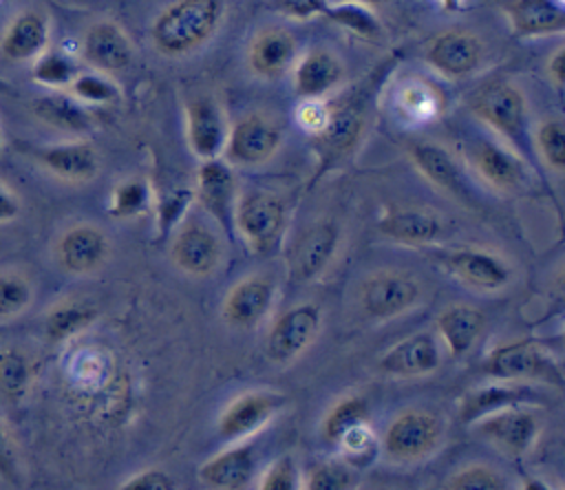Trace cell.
<instances>
[{
  "label": "cell",
  "mask_w": 565,
  "mask_h": 490,
  "mask_svg": "<svg viewBox=\"0 0 565 490\" xmlns=\"http://www.w3.org/2000/svg\"><path fill=\"white\" fill-rule=\"evenodd\" d=\"M329 0H271V9L291 20H311L322 15Z\"/></svg>",
  "instance_id": "816d5d0a"
},
{
  "label": "cell",
  "mask_w": 565,
  "mask_h": 490,
  "mask_svg": "<svg viewBox=\"0 0 565 490\" xmlns=\"http://www.w3.org/2000/svg\"><path fill=\"white\" fill-rule=\"evenodd\" d=\"M322 329V309L316 302H298L278 313L265 335V353L276 364L300 358Z\"/></svg>",
  "instance_id": "ba28073f"
},
{
  "label": "cell",
  "mask_w": 565,
  "mask_h": 490,
  "mask_svg": "<svg viewBox=\"0 0 565 490\" xmlns=\"http://www.w3.org/2000/svg\"><path fill=\"white\" fill-rule=\"evenodd\" d=\"M439 265L461 285L477 291H501L512 283V267L483 247H457L437 256Z\"/></svg>",
  "instance_id": "4fadbf2b"
},
{
  "label": "cell",
  "mask_w": 565,
  "mask_h": 490,
  "mask_svg": "<svg viewBox=\"0 0 565 490\" xmlns=\"http://www.w3.org/2000/svg\"><path fill=\"white\" fill-rule=\"evenodd\" d=\"M29 108L35 119L60 132L79 137L93 128V115L88 113V108L68 93L53 90L46 95H38L31 99Z\"/></svg>",
  "instance_id": "d6a6232c"
},
{
  "label": "cell",
  "mask_w": 565,
  "mask_h": 490,
  "mask_svg": "<svg viewBox=\"0 0 565 490\" xmlns=\"http://www.w3.org/2000/svg\"><path fill=\"white\" fill-rule=\"evenodd\" d=\"M77 73H79V66L75 57H71L66 51H60V49H46L42 55H38L31 62V79L51 90L68 88Z\"/></svg>",
  "instance_id": "74e56055"
},
{
  "label": "cell",
  "mask_w": 565,
  "mask_h": 490,
  "mask_svg": "<svg viewBox=\"0 0 565 490\" xmlns=\"http://www.w3.org/2000/svg\"><path fill=\"white\" fill-rule=\"evenodd\" d=\"M353 2H360V4H366V7H375V4H382L384 0H353Z\"/></svg>",
  "instance_id": "680465c9"
},
{
  "label": "cell",
  "mask_w": 565,
  "mask_h": 490,
  "mask_svg": "<svg viewBox=\"0 0 565 490\" xmlns=\"http://www.w3.org/2000/svg\"><path fill=\"white\" fill-rule=\"evenodd\" d=\"M256 475V450L249 441H234L199 466L205 490H245Z\"/></svg>",
  "instance_id": "484cf974"
},
{
  "label": "cell",
  "mask_w": 565,
  "mask_h": 490,
  "mask_svg": "<svg viewBox=\"0 0 565 490\" xmlns=\"http://www.w3.org/2000/svg\"><path fill=\"white\" fill-rule=\"evenodd\" d=\"M399 104L404 108V115H408L413 119H419V121H426V119H430L439 113L441 99H439V95L435 93V88L430 84L415 82V84H406L402 88Z\"/></svg>",
  "instance_id": "7dc6e473"
},
{
  "label": "cell",
  "mask_w": 565,
  "mask_h": 490,
  "mask_svg": "<svg viewBox=\"0 0 565 490\" xmlns=\"http://www.w3.org/2000/svg\"><path fill=\"white\" fill-rule=\"evenodd\" d=\"M194 205V190L192 188H174L159 196L157 201V227L159 236L166 238L172 234L181 223L188 210Z\"/></svg>",
  "instance_id": "f6af8a7d"
},
{
  "label": "cell",
  "mask_w": 565,
  "mask_h": 490,
  "mask_svg": "<svg viewBox=\"0 0 565 490\" xmlns=\"http://www.w3.org/2000/svg\"><path fill=\"white\" fill-rule=\"evenodd\" d=\"M289 223L287 201L271 190H247L238 194L234 210V234L256 256L280 249Z\"/></svg>",
  "instance_id": "3957f363"
},
{
  "label": "cell",
  "mask_w": 565,
  "mask_h": 490,
  "mask_svg": "<svg viewBox=\"0 0 565 490\" xmlns=\"http://www.w3.org/2000/svg\"><path fill=\"white\" fill-rule=\"evenodd\" d=\"M225 0H172L150 26V40L163 57H185L205 46L218 31Z\"/></svg>",
  "instance_id": "7a4b0ae2"
},
{
  "label": "cell",
  "mask_w": 565,
  "mask_h": 490,
  "mask_svg": "<svg viewBox=\"0 0 565 490\" xmlns=\"http://www.w3.org/2000/svg\"><path fill=\"white\" fill-rule=\"evenodd\" d=\"M276 283L263 274H249L234 283L221 305V318L232 329H254L271 311Z\"/></svg>",
  "instance_id": "e0dca14e"
},
{
  "label": "cell",
  "mask_w": 565,
  "mask_h": 490,
  "mask_svg": "<svg viewBox=\"0 0 565 490\" xmlns=\"http://www.w3.org/2000/svg\"><path fill=\"white\" fill-rule=\"evenodd\" d=\"M424 60L439 75L448 79H463L479 68L483 60V44L470 31L448 29L428 42Z\"/></svg>",
  "instance_id": "ffe728a7"
},
{
  "label": "cell",
  "mask_w": 565,
  "mask_h": 490,
  "mask_svg": "<svg viewBox=\"0 0 565 490\" xmlns=\"http://www.w3.org/2000/svg\"><path fill=\"white\" fill-rule=\"evenodd\" d=\"M329 113H331V104L327 99H300L296 108V121L311 137L324 128Z\"/></svg>",
  "instance_id": "681fc988"
},
{
  "label": "cell",
  "mask_w": 565,
  "mask_h": 490,
  "mask_svg": "<svg viewBox=\"0 0 565 490\" xmlns=\"http://www.w3.org/2000/svg\"><path fill=\"white\" fill-rule=\"evenodd\" d=\"M448 230L450 227L444 216H439L430 207H417V205L391 207L377 221V232L384 238L406 247L435 245L446 238Z\"/></svg>",
  "instance_id": "d6986e66"
},
{
  "label": "cell",
  "mask_w": 565,
  "mask_h": 490,
  "mask_svg": "<svg viewBox=\"0 0 565 490\" xmlns=\"http://www.w3.org/2000/svg\"><path fill=\"white\" fill-rule=\"evenodd\" d=\"M483 375L497 382H543L563 386L561 364L534 340H514L494 347L481 362Z\"/></svg>",
  "instance_id": "8992f818"
},
{
  "label": "cell",
  "mask_w": 565,
  "mask_h": 490,
  "mask_svg": "<svg viewBox=\"0 0 565 490\" xmlns=\"http://www.w3.org/2000/svg\"><path fill=\"white\" fill-rule=\"evenodd\" d=\"M475 430L510 459L527 455L539 439V417L525 406H510L472 424Z\"/></svg>",
  "instance_id": "9a60e30c"
},
{
  "label": "cell",
  "mask_w": 565,
  "mask_h": 490,
  "mask_svg": "<svg viewBox=\"0 0 565 490\" xmlns=\"http://www.w3.org/2000/svg\"><path fill=\"white\" fill-rule=\"evenodd\" d=\"M97 320V309L86 300L64 298L44 316V333L51 342H64L86 331Z\"/></svg>",
  "instance_id": "e575fe53"
},
{
  "label": "cell",
  "mask_w": 565,
  "mask_h": 490,
  "mask_svg": "<svg viewBox=\"0 0 565 490\" xmlns=\"http://www.w3.org/2000/svg\"><path fill=\"white\" fill-rule=\"evenodd\" d=\"M256 490H302V470L291 455L274 459L260 475Z\"/></svg>",
  "instance_id": "c3c4849f"
},
{
  "label": "cell",
  "mask_w": 565,
  "mask_h": 490,
  "mask_svg": "<svg viewBox=\"0 0 565 490\" xmlns=\"http://www.w3.org/2000/svg\"><path fill=\"white\" fill-rule=\"evenodd\" d=\"M51 22L38 9L18 11L0 35V57L11 64L33 62L49 49Z\"/></svg>",
  "instance_id": "d4e9b609"
},
{
  "label": "cell",
  "mask_w": 565,
  "mask_h": 490,
  "mask_svg": "<svg viewBox=\"0 0 565 490\" xmlns=\"http://www.w3.org/2000/svg\"><path fill=\"white\" fill-rule=\"evenodd\" d=\"M532 143L550 170H565V126L558 117L543 119L534 130Z\"/></svg>",
  "instance_id": "7bdbcfd3"
},
{
  "label": "cell",
  "mask_w": 565,
  "mask_h": 490,
  "mask_svg": "<svg viewBox=\"0 0 565 490\" xmlns=\"http://www.w3.org/2000/svg\"><path fill=\"white\" fill-rule=\"evenodd\" d=\"M2 148H4V137H2V128H0V152H2Z\"/></svg>",
  "instance_id": "91938a15"
},
{
  "label": "cell",
  "mask_w": 565,
  "mask_h": 490,
  "mask_svg": "<svg viewBox=\"0 0 565 490\" xmlns=\"http://www.w3.org/2000/svg\"><path fill=\"white\" fill-rule=\"evenodd\" d=\"M230 124L221 104L210 95H199L185 106V139L199 161L223 157Z\"/></svg>",
  "instance_id": "ac0fdd59"
},
{
  "label": "cell",
  "mask_w": 565,
  "mask_h": 490,
  "mask_svg": "<svg viewBox=\"0 0 565 490\" xmlns=\"http://www.w3.org/2000/svg\"><path fill=\"white\" fill-rule=\"evenodd\" d=\"M373 490H380V488H373Z\"/></svg>",
  "instance_id": "94428289"
},
{
  "label": "cell",
  "mask_w": 565,
  "mask_h": 490,
  "mask_svg": "<svg viewBox=\"0 0 565 490\" xmlns=\"http://www.w3.org/2000/svg\"><path fill=\"white\" fill-rule=\"evenodd\" d=\"M358 468L342 457L318 461L302 475V490H358Z\"/></svg>",
  "instance_id": "ab89813d"
},
{
  "label": "cell",
  "mask_w": 565,
  "mask_h": 490,
  "mask_svg": "<svg viewBox=\"0 0 565 490\" xmlns=\"http://www.w3.org/2000/svg\"><path fill=\"white\" fill-rule=\"evenodd\" d=\"M289 397L274 388H254L236 395L218 415L216 433L227 441H245L263 430L285 406Z\"/></svg>",
  "instance_id": "9c48e42d"
},
{
  "label": "cell",
  "mask_w": 565,
  "mask_h": 490,
  "mask_svg": "<svg viewBox=\"0 0 565 490\" xmlns=\"http://www.w3.org/2000/svg\"><path fill=\"white\" fill-rule=\"evenodd\" d=\"M545 68H547V77L554 84V88L561 90L563 88V77H565V51H563V46L552 53Z\"/></svg>",
  "instance_id": "11a10c76"
},
{
  "label": "cell",
  "mask_w": 565,
  "mask_h": 490,
  "mask_svg": "<svg viewBox=\"0 0 565 490\" xmlns=\"http://www.w3.org/2000/svg\"><path fill=\"white\" fill-rule=\"evenodd\" d=\"M335 448L342 452V459L347 464H351L353 468H360L375 459V455L380 452V439L371 430V424H362L351 433H347Z\"/></svg>",
  "instance_id": "bcb514c9"
},
{
  "label": "cell",
  "mask_w": 565,
  "mask_h": 490,
  "mask_svg": "<svg viewBox=\"0 0 565 490\" xmlns=\"http://www.w3.org/2000/svg\"><path fill=\"white\" fill-rule=\"evenodd\" d=\"M79 57L93 71L115 75L130 66L132 44L117 22L99 20L84 31L79 42Z\"/></svg>",
  "instance_id": "44dd1931"
},
{
  "label": "cell",
  "mask_w": 565,
  "mask_h": 490,
  "mask_svg": "<svg viewBox=\"0 0 565 490\" xmlns=\"http://www.w3.org/2000/svg\"><path fill=\"white\" fill-rule=\"evenodd\" d=\"M534 397L532 391L525 388L521 382H497L479 386L468 391L459 402H457V417L461 424L472 426L486 415H492L497 411L510 408V406H523Z\"/></svg>",
  "instance_id": "4dcf8cb0"
},
{
  "label": "cell",
  "mask_w": 565,
  "mask_h": 490,
  "mask_svg": "<svg viewBox=\"0 0 565 490\" xmlns=\"http://www.w3.org/2000/svg\"><path fill=\"white\" fill-rule=\"evenodd\" d=\"M344 79V66L327 49H311L296 57L291 84L298 99H327Z\"/></svg>",
  "instance_id": "4316f807"
},
{
  "label": "cell",
  "mask_w": 565,
  "mask_h": 490,
  "mask_svg": "<svg viewBox=\"0 0 565 490\" xmlns=\"http://www.w3.org/2000/svg\"><path fill=\"white\" fill-rule=\"evenodd\" d=\"M35 364L31 355L15 344L0 347V397L20 404L33 386Z\"/></svg>",
  "instance_id": "836d02e7"
},
{
  "label": "cell",
  "mask_w": 565,
  "mask_h": 490,
  "mask_svg": "<svg viewBox=\"0 0 565 490\" xmlns=\"http://www.w3.org/2000/svg\"><path fill=\"white\" fill-rule=\"evenodd\" d=\"M31 157L51 177L66 183L93 181L99 172V152L88 139H71L35 148Z\"/></svg>",
  "instance_id": "603a6c76"
},
{
  "label": "cell",
  "mask_w": 565,
  "mask_h": 490,
  "mask_svg": "<svg viewBox=\"0 0 565 490\" xmlns=\"http://www.w3.org/2000/svg\"><path fill=\"white\" fill-rule=\"evenodd\" d=\"M441 490H508L503 475L488 464H468L455 470Z\"/></svg>",
  "instance_id": "ee69618b"
},
{
  "label": "cell",
  "mask_w": 565,
  "mask_h": 490,
  "mask_svg": "<svg viewBox=\"0 0 565 490\" xmlns=\"http://www.w3.org/2000/svg\"><path fill=\"white\" fill-rule=\"evenodd\" d=\"M486 327V316L472 305H448L437 313L435 329L437 340L452 358L466 355L477 340L481 338Z\"/></svg>",
  "instance_id": "1f68e13d"
},
{
  "label": "cell",
  "mask_w": 565,
  "mask_h": 490,
  "mask_svg": "<svg viewBox=\"0 0 565 490\" xmlns=\"http://www.w3.org/2000/svg\"><path fill=\"white\" fill-rule=\"evenodd\" d=\"M282 143V130L276 121L260 113H247L238 117L227 132L225 161L230 166H263L267 163Z\"/></svg>",
  "instance_id": "30bf717a"
},
{
  "label": "cell",
  "mask_w": 565,
  "mask_h": 490,
  "mask_svg": "<svg viewBox=\"0 0 565 490\" xmlns=\"http://www.w3.org/2000/svg\"><path fill=\"white\" fill-rule=\"evenodd\" d=\"M68 95L79 104L88 106H108L119 99V88L110 75L97 71H79L68 86Z\"/></svg>",
  "instance_id": "b9f144b4"
},
{
  "label": "cell",
  "mask_w": 565,
  "mask_h": 490,
  "mask_svg": "<svg viewBox=\"0 0 565 490\" xmlns=\"http://www.w3.org/2000/svg\"><path fill=\"white\" fill-rule=\"evenodd\" d=\"M296 62V40L280 26L263 29L247 49V64L260 79H278L291 71Z\"/></svg>",
  "instance_id": "f1b7e54d"
},
{
  "label": "cell",
  "mask_w": 565,
  "mask_h": 490,
  "mask_svg": "<svg viewBox=\"0 0 565 490\" xmlns=\"http://www.w3.org/2000/svg\"><path fill=\"white\" fill-rule=\"evenodd\" d=\"M329 22L335 26L349 31L351 35L364 40V42H380L384 38V29L380 18L375 15L373 7L353 2V0H335L333 4L329 2L324 13Z\"/></svg>",
  "instance_id": "8d00e7d4"
},
{
  "label": "cell",
  "mask_w": 565,
  "mask_h": 490,
  "mask_svg": "<svg viewBox=\"0 0 565 490\" xmlns=\"http://www.w3.org/2000/svg\"><path fill=\"white\" fill-rule=\"evenodd\" d=\"M170 260L192 278L214 274L223 260L218 236L201 221L181 223L170 241Z\"/></svg>",
  "instance_id": "2e32d148"
},
{
  "label": "cell",
  "mask_w": 565,
  "mask_h": 490,
  "mask_svg": "<svg viewBox=\"0 0 565 490\" xmlns=\"http://www.w3.org/2000/svg\"><path fill=\"white\" fill-rule=\"evenodd\" d=\"M470 161L481 181L492 190L514 192L525 183L527 163L519 152L497 141H479L470 150Z\"/></svg>",
  "instance_id": "83f0119b"
},
{
  "label": "cell",
  "mask_w": 565,
  "mask_h": 490,
  "mask_svg": "<svg viewBox=\"0 0 565 490\" xmlns=\"http://www.w3.org/2000/svg\"><path fill=\"white\" fill-rule=\"evenodd\" d=\"M437 2H439L441 9H446V11H459L461 4H463V0H437Z\"/></svg>",
  "instance_id": "6f0895ef"
},
{
  "label": "cell",
  "mask_w": 565,
  "mask_h": 490,
  "mask_svg": "<svg viewBox=\"0 0 565 490\" xmlns=\"http://www.w3.org/2000/svg\"><path fill=\"white\" fill-rule=\"evenodd\" d=\"M422 300L419 280L399 269H380L369 274L358 289V302L366 318L386 322L408 313Z\"/></svg>",
  "instance_id": "52a82bcc"
},
{
  "label": "cell",
  "mask_w": 565,
  "mask_h": 490,
  "mask_svg": "<svg viewBox=\"0 0 565 490\" xmlns=\"http://www.w3.org/2000/svg\"><path fill=\"white\" fill-rule=\"evenodd\" d=\"M22 212V201L20 196L7 188L4 183H0V225L13 223Z\"/></svg>",
  "instance_id": "db71d44e"
},
{
  "label": "cell",
  "mask_w": 565,
  "mask_h": 490,
  "mask_svg": "<svg viewBox=\"0 0 565 490\" xmlns=\"http://www.w3.org/2000/svg\"><path fill=\"white\" fill-rule=\"evenodd\" d=\"M152 207V188L146 179H124L119 181L108 201V214L113 219L126 221L146 214Z\"/></svg>",
  "instance_id": "f35d334b"
},
{
  "label": "cell",
  "mask_w": 565,
  "mask_h": 490,
  "mask_svg": "<svg viewBox=\"0 0 565 490\" xmlns=\"http://www.w3.org/2000/svg\"><path fill=\"white\" fill-rule=\"evenodd\" d=\"M444 419L426 408L397 413L380 437V452L386 461L411 466L428 459L444 444Z\"/></svg>",
  "instance_id": "277c9868"
},
{
  "label": "cell",
  "mask_w": 565,
  "mask_h": 490,
  "mask_svg": "<svg viewBox=\"0 0 565 490\" xmlns=\"http://www.w3.org/2000/svg\"><path fill=\"white\" fill-rule=\"evenodd\" d=\"M340 247V227L331 219L313 221L302 230L289 249V278L313 283L331 265Z\"/></svg>",
  "instance_id": "5bb4252c"
},
{
  "label": "cell",
  "mask_w": 565,
  "mask_h": 490,
  "mask_svg": "<svg viewBox=\"0 0 565 490\" xmlns=\"http://www.w3.org/2000/svg\"><path fill=\"white\" fill-rule=\"evenodd\" d=\"M0 479L7 483L20 481V468H18V450L15 444L7 430V426L0 419Z\"/></svg>",
  "instance_id": "f5cc1de1"
},
{
  "label": "cell",
  "mask_w": 565,
  "mask_h": 490,
  "mask_svg": "<svg viewBox=\"0 0 565 490\" xmlns=\"http://www.w3.org/2000/svg\"><path fill=\"white\" fill-rule=\"evenodd\" d=\"M470 110L514 152H519L530 135V108L521 88L512 82H490L470 97ZM521 155V152H519Z\"/></svg>",
  "instance_id": "5b68a950"
},
{
  "label": "cell",
  "mask_w": 565,
  "mask_h": 490,
  "mask_svg": "<svg viewBox=\"0 0 565 490\" xmlns=\"http://www.w3.org/2000/svg\"><path fill=\"white\" fill-rule=\"evenodd\" d=\"M115 490H177V481L161 468H146Z\"/></svg>",
  "instance_id": "f907efd6"
},
{
  "label": "cell",
  "mask_w": 565,
  "mask_h": 490,
  "mask_svg": "<svg viewBox=\"0 0 565 490\" xmlns=\"http://www.w3.org/2000/svg\"><path fill=\"white\" fill-rule=\"evenodd\" d=\"M238 199V183L234 168L223 159L199 161L196 185H194V203H199L214 223L223 230V234L232 241L234 234V210Z\"/></svg>",
  "instance_id": "8fae6325"
},
{
  "label": "cell",
  "mask_w": 565,
  "mask_h": 490,
  "mask_svg": "<svg viewBox=\"0 0 565 490\" xmlns=\"http://www.w3.org/2000/svg\"><path fill=\"white\" fill-rule=\"evenodd\" d=\"M441 344L435 333L417 331L377 358V371L388 377H424L439 369Z\"/></svg>",
  "instance_id": "7402d4cb"
},
{
  "label": "cell",
  "mask_w": 565,
  "mask_h": 490,
  "mask_svg": "<svg viewBox=\"0 0 565 490\" xmlns=\"http://www.w3.org/2000/svg\"><path fill=\"white\" fill-rule=\"evenodd\" d=\"M411 161L417 172L437 190L448 194L459 203H470L472 190L459 168L455 155L435 141H417L408 148Z\"/></svg>",
  "instance_id": "cb8c5ba5"
},
{
  "label": "cell",
  "mask_w": 565,
  "mask_h": 490,
  "mask_svg": "<svg viewBox=\"0 0 565 490\" xmlns=\"http://www.w3.org/2000/svg\"><path fill=\"white\" fill-rule=\"evenodd\" d=\"M384 66H377L373 75L362 79L355 88L342 95L335 104H331L329 119L324 128L311 135V150L316 157V170L311 183H318L327 172L340 168L349 161L362 146L366 126H369V110L375 97V90L382 82Z\"/></svg>",
  "instance_id": "6da1fadb"
},
{
  "label": "cell",
  "mask_w": 565,
  "mask_h": 490,
  "mask_svg": "<svg viewBox=\"0 0 565 490\" xmlns=\"http://www.w3.org/2000/svg\"><path fill=\"white\" fill-rule=\"evenodd\" d=\"M371 424V408L362 395H344L335 400L322 417V439L331 446H338L347 433L353 428Z\"/></svg>",
  "instance_id": "d590c367"
},
{
  "label": "cell",
  "mask_w": 565,
  "mask_h": 490,
  "mask_svg": "<svg viewBox=\"0 0 565 490\" xmlns=\"http://www.w3.org/2000/svg\"><path fill=\"white\" fill-rule=\"evenodd\" d=\"M521 490H552V486L539 477H527V479H523Z\"/></svg>",
  "instance_id": "9f6ffc18"
},
{
  "label": "cell",
  "mask_w": 565,
  "mask_h": 490,
  "mask_svg": "<svg viewBox=\"0 0 565 490\" xmlns=\"http://www.w3.org/2000/svg\"><path fill=\"white\" fill-rule=\"evenodd\" d=\"M33 283L15 269H0V322L20 318L33 305Z\"/></svg>",
  "instance_id": "60d3db41"
},
{
  "label": "cell",
  "mask_w": 565,
  "mask_h": 490,
  "mask_svg": "<svg viewBox=\"0 0 565 490\" xmlns=\"http://www.w3.org/2000/svg\"><path fill=\"white\" fill-rule=\"evenodd\" d=\"M110 238L95 223H73L55 241L53 256L68 276H90L110 258Z\"/></svg>",
  "instance_id": "7c38bea8"
},
{
  "label": "cell",
  "mask_w": 565,
  "mask_h": 490,
  "mask_svg": "<svg viewBox=\"0 0 565 490\" xmlns=\"http://www.w3.org/2000/svg\"><path fill=\"white\" fill-rule=\"evenodd\" d=\"M505 15L514 38H545L565 31L563 0H512Z\"/></svg>",
  "instance_id": "f546056e"
}]
</instances>
